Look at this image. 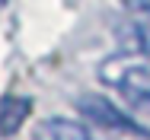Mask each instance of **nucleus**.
Returning <instances> with one entry per match:
<instances>
[{
	"mask_svg": "<svg viewBox=\"0 0 150 140\" xmlns=\"http://www.w3.org/2000/svg\"><path fill=\"white\" fill-rule=\"evenodd\" d=\"M99 77H102V83L118 86L131 105H137V108L150 105V64L147 61H137V57H128V54L109 57V61H102Z\"/></svg>",
	"mask_w": 150,
	"mask_h": 140,
	"instance_id": "1",
	"label": "nucleus"
},
{
	"mask_svg": "<svg viewBox=\"0 0 150 140\" xmlns=\"http://www.w3.org/2000/svg\"><path fill=\"white\" fill-rule=\"evenodd\" d=\"M134 35H137V51H147L150 54V10L144 13L141 23H134Z\"/></svg>",
	"mask_w": 150,
	"mask_h": 140,
	"instance_id": "5",
	"label": "nucleus"
},
{
	"mask_svg": "<svg viewBox=\"0 0 150 140\" xmlns=\"http://www.w3.org/2000/svg\"><path fill=\"white\" fill-rule=\"evenodd\" d=\"M32 112V99L26 96H3L0 99V137H13Z\"/></svg>",
	"mask_w": 150,
	"mask_h": 140,
	"instance_id": "3",
	"label": "nucleus"
},
{
	"mask_svg": "<svg viewBox=\"0 0 150 140\" xmlns=\"http://www.w3.org/2000/svg\"><path fill=\"white\" fill-rule=\"evenodd\" d=\"M3 3H6V0H0V10H3Z\"/></svg>",
	"mask_w": 150,
	"mask_h": 140,
	"instance_id": "6",
	"label": "nucleus"
},
{
	"mask_svg": "<svg viewBox=\"0 0 150 140\" xmlns=\"http://www.w3.org/2000/svg\"><path fill=\"white\" fill-rule=\"evenodd\" d=\"M74 105H77V112L83 115V118L96 121L99 127H109V131H125V134H137V137H150V134L137 124V121H131L125 112H118V108H115L105 96H99V92H86V96H80Z\"/></svg>",
	"mask_w": 150,
	"mask_h": 140,
	"instance_id": "2",
	"label": "nucleus"
},
{
	"mask_svg": "<svg viewBox=\"0 0 150 140\" xmlns=\"http://www.w3.org/2000/svg\"><path fill=\"white\" fill-rule=\"evenodd\" d=\"M35 140H90L86 127L70 118H48L35 127Z\"/></svg>",
	"mask_w": 150,
	"mask_h": 140,
	"instance_id": "4",
	"label": "nucleus"
}]
</instances>
